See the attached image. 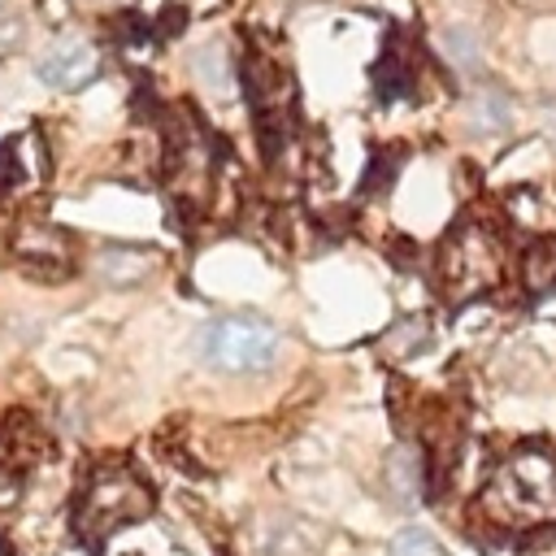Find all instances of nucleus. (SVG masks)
Returning <instances> with one entry per match:
<instances>
[{"label":"nucleus","mask_w":556,"mask_h":556,"mask_svg":"<svg viewBox=\"0 0 556 556\" xmlns=\"http://www.w3.org/2000/svg\"><path fill=\"white\" fill-rule=\"evenodd\" d=\"M391 556H443V547H439V539H434L430 530L408 526V530H400V534H395Z\"/></svg>","instance_id":"nucleus-9"},{"label":"nucleus","mask_w":556,"mask_h":556,"mask_svg":"<svg viewBox=\"0 0 556 556\" xmlns=\"http://www.w3.org/2000/svg\"><path fill=\"white\" fill-rule=\"evenodd\" d=\"M387 491L404 508L417 504V495H421V469H417V456L408 447H395L391 452V460H387Z\"/></svg>","instance_id":"nucleus-5"},{"label":"nucleus","mask_w":556,"mask_h":556,"mask_svg":"<svg viewBox=\"0 0 556 556\" xmlns=\"http://www.w3.org/2000/svg\"><path fill=\"white\" fill-rule=\"evenodd\" d=\"M526 274H530V287H534V291H547V287L556 282V243H539V248H530V256H526Z\"/></svg>","instance_id":"nucleus-8"},{"label":"nucleus","mask_w":556,"mask_h":556,"mask_svg":"<svg viewBox=\"0 0 556 556\" xmlns=\"http://www.w3.org/2000/svg\"><path fill=\"white\" fill-rule=\"evenodd\" d=\"M278 352H282V334L265 317H248V313L213 317L195 334V356L222 374H265L274 369Z\"/></svg>","instance_id":"nucleus-1"},{"label":"nucleus","mask_w":556,"mask_h":556,"mask_svg":"<svg viewBox=\"0 0 556 556\" xmlns=\"http://www.w3.org/2000/svg\"><path fill=\"white\" fill-rule=\"evenodd\" d=\"M96 70V56L87 43H56L43 61H39V78L52 87H83Z\"/></svg>","instance_id":"nucleus-3"},{"label":"nucleus","mask_w":556,"mask_h":556,"mask_svg":"<svg viewBox=\"0 0 556 556\" xmlns=\"http://www.w3.org/2000/svg\"><path fill=\"white\" fill-rule=\"evenodd\" d=\"M439 43H443V52H447V61H452V65H460L465 74H473V70L482 65V39H478L473 30H460V26H447V30H439Z\"/></svg>","instance_id":"nucleus-7"},{"label":"nucleus","mask_w":556,"mask_h":556,"mask_svg":"<svg viewBox=\"0 0 556 556\" xmlns=\"http://www.w3.org/2000/svg\"><path fill=\"white\" fill-rule=\"evenodd\" d=\"M508 100H504V91H482L473 104H469V130L473 135H500V130H508Z\"/></svg>","instance_id":"nucleus-6"},{"label":"nucleus","mask_w":556,"mask_h":556,"mask_svg":"<svg viewBox=\"0 0 556 556\" xmlns=\"http://www.w3.org/2000/svg\"><path fill=\"white\" fill-rule=\"evenodd\" d=\"M317 530H308L300 517H274L261 526V556H313Z\"/></svg>","instance_id":"nucleus-4"},{"label":"nucleus","mask_w":556,"mask_h":556,"mask_svg":"<svg viewBox=\"0 0 556 556\" xmlns=\"http://www.w3.org/2000/svg\"><path fill=\"white\" fill-rule=\"evenodd\" d=\"M500 491L513 495L526 513H556V460H547L543 452L517 456V460L504 469Z\"/></svg>","instance_id":"nucleus-2"}]
</instances>
